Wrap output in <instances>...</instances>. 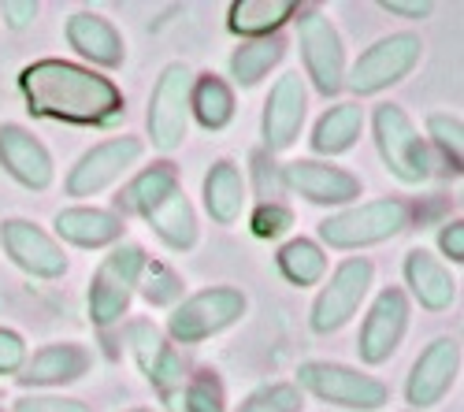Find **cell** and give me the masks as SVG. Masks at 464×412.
Instances as JSON below:
<instances>
[{
    "label": "cell",
    "mask_w": 464,
    "mask_h": 412,
    "mask_svg": "<svg viewBox=\"0 0 464 412\" xmlns=\"http://www.w3.org/2000/svg\"><path fill=\"white\" fill-rule=\"evenodd\" d=\"M15 412H93V405L63 394H23L15 401Z\"/></svg>",
    "instance_id": "cell-37"
},
{
    "label": "cell",
    "mask_w": 464,
    "mask_h": 412,
    "mask_svg": "<svg viewBox=\"0 0 464 412\" xmlns=\"http://www.w3.org/2000/svg\"><path fill=\"white\" fill-rule=\"evenodd\" d=\"M372 134H375V149H379L382 168L391 171L401 186H423L431 178V171H435L431 149H428L420 127L412 123V116L401 104H394V101L375 104Z\"/></svg>",
    "instance_id": "cell-4"
},
{
    "label": "cell",
    "mask_w": 464,
    "mask_h": 412,
    "mask_svg": "<svg viewBox=\"0 0 464 412\" xmlns=\"http://www.w3.org/2000/svg\"><path fill=\"white\" fill-rule=\"evenodd\" d=\"M53 238L74 249H111L127 238V219L115 208H97V205H71L60 208L53 219Z\"/></svg>",
    "instance_id": "cell-19"
},
{
    "label": "cell",
    "mask_w": 464,
    "mask_h": 412,
    "mask_svg": "<svg viewBox=\"0 0 464 412\" xmlns=\"http://www.w3.org/2000/svg\"><path fill=\"white\" fill-rule=\"evenodd\" d=\"M26 357H30V350H26L23 334L15 327H0V379H5V376H19Z\"/></svg>",
    "instance_id": "cell-36"
},
{
    "label": "cell",
    "mask_w": 464,
    "mask_h": 412,
    "mask_svg": "<svg viewBox=\"0 0 464 412\" xmlns=\"http://www.w3.org/2000/svg\"><path fill=\"white\" fill-rule=\"evenodd\" d=\"M283 56H286V37L283 34L256 37V42H242L227 60L230 79H235V86H242V90H253L283 63Z\"/></svg>",
    "instance_id": "cell-28"
},
{
    "label": "cell",
    "mask_w": 464,
    "mask_h": 412,
    "mask_svg": "<svg viewBox=\"0 0 464 412\" xmlns=\"http://www.w3.org/2000/svg\"><path fill=\"white\" fill-rule=\"evenodd\" d=\"M63 37H67V45L74 49V56H82L86 67H93V71H115V67L127 63L123 34L115 30L111 19H104L97 12H74V15H67Z\"/></svg>",
    "instance_id": "cell-21"
},
{
    "label": "cell",
    "mask_w": 464,
    "mask_h": 412,
    "mask_svg": "<svg viewBox=\"0 0 464 412\" xmlns=\"http://www.w3.org/2000/svg\"><path fill=\"white\" fill-rule=\"evenodd\" d=\"M297 390L313 394L324 405L350 408V412H379L382 405H391V387L379 376L353 364L338 360H301L297 364Z\"/></svg>",
    "instance_id": "cell-6"
},
{
    "label": "cell",
    "mask_w": 464,
    "mask_h": 412,
    "mask_svg": "<svg viewBox=\"0 0 464 412\" xmlns=\"http://www.w3.org/2000/svg\"><path fill=\"white\" fill-rule=\"evenodd\" d=\"M175 186H182V182H179V171H175L171 160H157V164L141 168V171L127 182V190L120 194V216H123V212L145 216L164 194H171Z\"/></svg>",
    "instance_id": "cell-30"
},
{
    "label": "cell",
    "mask_w": 464,
    "mask_h": 412,
    "mask_svg": "<svg viewBox=\"0 0 464 412\" xmlns=\"http://www.w3.org/2000/svg\"><path fill=\"white\" fill-rule=\"evenodd\" d=\"M423 60V42L416 30H394L372 42L345 71V90L353 97H375L382 90H391L398 82H405L409 74L420 67Z\"/></svg>",
    "instance_id": "cell-7"
},
{
    "label": "cell",
    "mask_w": 464,
    "mask_h": 412,
    "mask_svg": "<svg viewBox=\"0 0 464 412\" xmlns=\"http://www.w3.org/2000/svg\"><path fill=\"white\" fill-rule=\"evenodd\" d=\"M0 412H5V408H0Z\"/></svg>",
    "instance_id": "cell-42"
},
{
    "label": "cell",
    "mask_w": 464,
    "mask_h": 412,
    "mask_svg": "<svg viewBox=\"0 0 464 412\" xmlns=\"http://www.w3.org/2000/svg\"><path fill=\"white\" fill-rule=\"evenodd\" d=\"M141 219L149 223V231L157 235L168 249H175V253H189L193 245H198V238H201L198 208L189 205V197H186L182 186H175L171 194H164Z\"/></svg>",
    "instance_id": "cell-24"
},
{
    "label": "cell",
    "mask_w": 464,
    "mask_h": 412,
    "mask_svg": "<svg viewBox=\"0 0 464 412\" xmlns=\"http://www.w3.org/2000/svg\"><path fill=\"white\" fill-rule=\"evenodd\" d=\"M141 157H145L141 138H134V134L104 138L74 160V168L63 178V190H67V197H101L120 178H127L141 164Z\"/></svg>",
    "instance_id": "cell-11"
},
{
    "label": "cell",
    "mask_w": 464,
    "mask_h": 412,
    "mask_svg": "<svg viewBox=\"0 0 464 412\" xmlns=\"http://www.w3.org/2000/svg\"><path fill=\"white\" fill-rule=\"evenodd\" d=\"M364 108L357 104V101H334L324 116L316 120V127H313V153H316V160H331V157H342V153H350V149L361 141V134H364Z\"/></svg>",
    "instance_id": "cell-25"
},
{
    "label": "cell",
    "mask_w": 464,
    "mask_h": 412,
    "mask_svg": "<svg viewBox=\"0 0 464 412\" xmlns=\"http://www.w3.org/2000/svg\"><path fill=\"white\" fill-rule=\"evenodd\" d=\"M160 405L168 412H227V394L216 371H201V376H186V383L164 394Z\"/></svg>",
    "instance_id": "cell-31"
},
{
    "label": "cell",
    "mask_w": 464,
    "mask_h": 412,
    "mask_svg": "<svg viewBox=\"0 0 464 412\" xmlns=\"http://www.w3.org/2000/svg\"><path fill=\"white\" fill-rule=\"evenodd\" d=\"M423 141L428 149L450 164V171H460V160H464V123L453 111H431L428 123H423Z\"/></svg>",
    "instance_id": "cell-32"
},
{
    "label": "cell",
    "mask_w": 464,
    "mask_h": 412,
    "mask_svg": "<svg viewBox=\"0 0 464 412\" xmlns=\"http://www.w3.org/2000/svg\"><path fill=\"white\" fill-rule=\"evenodd\" d=\"M442 264L450 260V264H460L464 260V223L460 219H450L439 227V253H435Z\"/></svg>",
    "instance_id": "cell-38"
},
{
    "label": "cell",
    "mask_w": 464,
    "mask_h": 412,
    "mask_svg": "<svg viewBox=\"0 0 464 412\" xmlns=\"http://www.w3.org/2000/svg\"><path fill=\"white\" fill-rule=\"evenodd\" d=\"M290 227H294V212H290L283 201H260V205L249 212V231H253V238H260V242H279Z\"/></svg>",
    "instance_id": "cell-35"
},
{
    "label": "cell",
    "mask_w": 464,
    "mask_h": 412,
    "mask_svg": "<svg viewBox=\"0 0 464 412\" xmlns=\"http://www.w3.org/2000/svg\"><path fill=\"white\" fill-rule=\"evenodd\" d=\"M37 0H5L0 5V19H5L8 30H26L34 19H37Z\"/></svg>",
    "instance_id": "cell-39"
},
{
    "label": "cell",
    "mask_w": 464,
    "mask_h": 412,
    "mask_svg": "<svg viewBox=\"0 0 464 412\" xmlns=\"http://www.w3.org/2000/svg\"><path fill=\"white\" fill-rule=\"evenodd\" d=\"M189 86H193V67L175 60L160 71L157 86L149 93L145 130H149V145L164 157L182 149L189 134Z\"/></svg>",
    "instance_id": "cell-10"
},
{
    "label": "cell",
    "mask_w": 464,
    "mask_h": 412,
    "mask_svg": "<svg viewBox=\"0 0 464 412\" xmlns=\"http://www.w3.org/2000/svg\"><path fill=\"white\" fill-rule=\"evenodd\" d=\"M304 120H308V82L301 79V71H286L264 97V111H260L264 153L279 157L286 149H294L304 130Z\"/></svg>",
    "instance_id": "cell-13"
},
{
    "label": "cell",
    "mask_w": 464,
    "mask_h": 412,
    "mask_svg": "<svg viewBox=\"0 0 464 412\" xmlns=\"http://www.w3.org/2000/svg\"><path fill=\"white\" fill-rule=\"evenodd\" d=\"M379 8H382L386 15H394V19H409V23H416V19L435 15V0H382Z\"/></svg>",
    "instance_id": "cell-40"
},
{
    "label": "cell",
    "mask_w": 464,
    "mask_h": 412,
    "mask_svg": "<svg viewBox=\"0 0 464 412\" xmlns=\"http://www.w3.org/2000/svg\"><path fill=\"white\" fill-rule=\"evenodd\" d=\"M457 376H460V342L453 334H439V339H431L420 350V357L409 368L405 379V401L412 405L409 412L435 408L453 390Z\"/></svg>",
    "instance_id": "cell-16"
},
{
    "label": "cell",
    "mask_w": 464,
    "mask_h": 412,
    "mask_svg": "<svg viewBox=\"0 0 464 412\" xmlns=\"http://www.w3.org/2000/svg\"><path fill=\"white\" fill-rule=\"evenodd\" d=\"M409 227V205L401 197H375L338 208L320 223V245L338 253H361L398 238Z\"/></svg>",
    "instance_id": "cell-2"
},
{
    "label": "cell",
    "mask_w": 464,
    "mask_h": 412,
    "mask_svg": "<svg viewBox=\"0 0 464 412\" xmlns=\"http://www.w3.org/2000/svg\"><path fill=\"white\" fill-rule=\"evenodd\" d=\"M279 178H283V190L304 197L308 205L334 208V212L357 205L361 194H364V182L353 171H345V168H338L331 160H316V157L283 164Z\"/></svg>",
    "instance_id": "cell-15"
},
{
    "label": "cell",
    "mask_w": 464,
    "mask_h": 412,
    "mask_svg": "<svg viewBox=\"0 0 464 412\" xmlns=\"http://www.w3.org/2000/svg\"><path fill=\"white\" fill-rule=\"evenodd\" d=\"M235 412H304V394L297 390V383H264L253 394L242 398V405Z\"/></svg>",
    "instance_id": "cell-34"
},
{
    "label": "cell",
    "mask_w": 464,
    "mask_h": 412,
    "mask_svg": "<svg viewBox=\"0 0 464 412\" xmlns=\"http://www.w3.org/2000/svg\"><path fill=\"white\" fill-rule=\"evenodd\" d=\"M301 5L294 0H235L227 12L230 34H238L242 42H256V37H276L283 34L286 23H294Z\"/></svg>",
    "instance_id": "cell-26"
},
{
    "label": "cell",
    "mask_w": 464,
    "mask_h": 412,
    "mask_svg": "<svg viewBox=\"0 0 464 412\" xmlns=\"http://www.w3.org/2000/svg\"><path fill=\"white\" fill-rule=\"evenodd\" d=\"M405 286L412 293V302L423 312H450L457 305V275L450 272V264L431 253V249H409L405 253V264H401Z\"/></svg>",
    "instance_id": "cell-22"
},
{
    "label": "cell",
    "mask_w": 464,
    "mask_h": 412,
    "mask_svg": "<svg viewBox=\"0 0 464 412\" xmlns=\"http://www.w3.org/2000/svg\"><path fill=\"white\" fill-rule=\"evenodd\" d=\"M297 49L304 63V82H313L320 97H338L345 90V45L338 26L320 12V8H297Z\"/></svg>",
    "instance_id": "cell-8"
},
{
    "label": "cell",
    "mask_w": 464,
    "mask_h": 412,
    "mask_svg": "<svg viewBox=\"0 0 464 412\" xmlns=\"http://www.w3.org/2000/svg\"><path fill=\"white\" fill-rule=\"evenodd\" d=\"M138 293L152 309H175L182 302V279L168 264H160V260H145L141 279H138Z\"/></svg>",
    "instance_id": "cell-33"
},
{
    "label": "cell",
    "mask_w": 464,
    "mask_h": 412,
    "mask_svg": "<svg viewBox=\"0 0 464 412\" xmlns=\"http://www.w3.org/2000/svg\"><path fill=\"white\" fill-rule=\"evenodd\" d=\"M123 334H127V350H130L138 371L160 398L186 383V368H182L179 350L168 342V334L152 320H130L123 327Z\"/></svg>",
    "instance_id": "cell-17"
},
{
    "label": "cell",
    "mask_w": 464,
    "mask_h": 412,
    "mask_svg": "<svg viewBox=\"0 0 464 412\" xmlns=\"http://www.w3.org/2000/svg\"><path fill=\"white\" fill-rule=\"evenodd\" d=\"M201 197H205V212L216 227H235L249 205V182H246L242 168L230 157L212 160L205 171V182H201Z\"/></svg>",
    "instance_id": "cell-23"
},
{
    "label": "cell",
    "mask_w": 464,
    "mask_h": 412,
    "mask_svg": "<svg viewBox=\"0 0 464 412\" xmlns=\"http://www.w3.org/2000/svg\"><path fill=\"white\" fill-rule=\"evenodd\" d=\"M276 268L297 290L320 286L327 279V249L316 238H290L276 253Z\"/></svg>",
    "instance_id": "cell-29"
},
{
    "label": "cell",
    "mask_w": 464,
    "mask_h": 412,
    "mask_svg": "<svg viewBox=\"0 0 464 412\" xmlns=\"http://www.w3.org/2000/svg\"><path fill=\"white\" fill-rule=\"evenodd\" d=\"M127 412H157V408H127Z\"/></svg>",
    "instance_id": "cell-41"
},
{
    "label": "cell",
    "mask_w": 464,
    "mask_h": 412,
    "mask_svg": "<svg viewBox=\"0 0 464 412\" xmlns=\"http://www.w3.org/2000/svg\"><path fill=\"white\" fill-rule=\"evenodd\" d=\"M90 368H93V353L82 342H49L26 357L15 379L26 390H53V387H71L86 379Z\"/></svg>",
    "instance_id": "cell-20"
},
{
    "label": "cell",
    "mask_w": 464,
    "mask_h": 412,
    "mask_svg": "<svg viewBox=\"0 0 464 412\" xmlns=\"http://www.w3.org/2000/svg\"><path fill=\"white\" fill-rule=\"evenodd\" d=\"M19 93L42 120L71 127H108L123 116V93L108 74L74 60H34L19 71Z\"/></svg>",
    "instance_id": "cell-1"
},
{
    "label": "cell",
    "mask_w": 464,
    "mask_h": 412,
    "mask_svg": "<svg viewBox=\"0 0 464 412\" xmlns=\"http://www.w3.org/2000/svg\"><path fill=\"white\" fill-rule=\"evenodd\" d=\"M145 260H149L145 249L127 238L101 256L97 272L90 275V293H86V312L93 327H115L130 316Z\"/></svg>",
    "instance_id": "cell-3"
},
{
    "label": "cell",
    "mask_w": 464,
    "mask_h": 412,
    "mask_svg": "<svg viewBox=\"0 0 464 412\" xmlns=\"http://www.w3.org/2000/svg\"><path fill=\"white\" fill-rule=\"evenodd\" d=\"M235 90H230L227 79H219L216 71L193 74L189 86V120H198V127L205 130H227L230 120H235Z\"/></svg>",
    "instance_id": "cell-27"
},
{
    "label": "cell",
    "mask_w": 464,
    "mask_h": 412,
    "mask_svg": "<svg viewBox=\"0 0 464 412\" xmlns=\"http://www.w3.org/2000/svg\"><path fill=\"white\" fill-rule=\"evenodd\" d=\"M0 249H5V256L30 279L53 283V279H63L71 268L63 245L42 227V223L23 219V216H12V219L0 223Z\"/></svg>",
    "instance_id": "cell-14"
},
{
    "label": "cell",
    "mask_w": 464,
    "mask_h": 412,
    "mask_svg": "<svg viewBox=\"0 0 464 412\" xmlns=\"http://www.w3.org/2000/svg\"><path fill=\"white\" fill-rule=\"evenodd\" d=\"M0 168L23 190H34V194H45L56 182V160L49 153V145L23 123H0Z\"/></svg>",
    "instance_id": "cell-18"
},
{
    "label": "cell",
    "mask_w": 464,
    "mask_h": 412,
    "mask_svg": "<svg viewBox=\"0 0 464 412\" xmlns=\"http://www.w3.org/2000/svg\"><path fill=\"white\" fill-rule=\"evenodd\" d=\"M409 320H412V305L409 293L401 286H382L361 320L357 331V357L364 368H379L386 364L405 342L409 334Z\"/></svg>",
    "instance_id": "cell-12"
},
{
    "label": "cell",
    "mask_w": 464,
    "mask_h": 412,
    "mask_svg": "<svg viewBox=\"0 0 464 412\" xmlns=\"http://www.w3.org/2000/svg\"><path fill=\"white\" fill-rule=\"evenodd\" d=\"M375 286V264L368 256H345L334 264V272L320 283V293L313 309H308V327L313 334H334L350 323L361 305L368 302V293Z\"/></svg>",
    "instance_id": "cell-9"
},
{
    "label": "cell",
    "mask_w": 464,
    "mask_h": 412,
    "mask_svg": "<svg viewBox=\"0 0 464 412\" xmlns=\"http://www.w3.org/2000/svg\"><path fill=\"white\" fill-rule=\"evenodd\" d=\"M249 312V297L238 286H208L182 297V302L171 309L168 316V342L179 346H201L216 334L230 331L235 323H242Z\"/></svg>",
    "instance_id": "cell-5"
}]
</instances>
